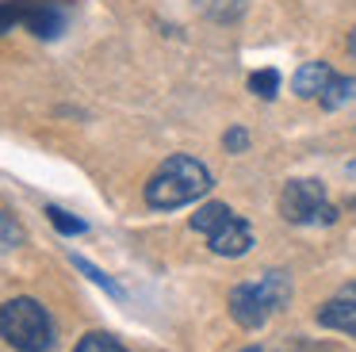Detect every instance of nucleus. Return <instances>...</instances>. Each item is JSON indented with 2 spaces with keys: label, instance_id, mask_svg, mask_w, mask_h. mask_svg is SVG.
I'll return each instance as SVG.
<instances>
[{
  "label": "nucleus",
  "instance_id": "1",
  "mask_svg": "<svg viewBox=\"0 0 356 352\" xmlns=\"http://www.w3.org/2000/svg\"><path fill=\"white\" fill-rule=\"evenodd\" d=\"M211 191V168L188 153H172L157 165V173L146 180V203L154 211H177Z\"/></svg>",
  "mask_w": 356,
  "mask_h": 352
},
{
  "label": "nucleus",
  "instance_id": "2",
  "mask_svg": "<svg viewBox=\"0 0 356 352\" xmlns=\"http://www.w3.org/2000/svg\"><path fill=\"white\" fill-rule=\"evenodd\" d=\"M0 337L16 352H50L58 344V326L39 298L16 295L0 306Z\"/></svg>",
  "mask_w": 356,
  "mask_h": 352
},
{
  "label": "nucleus",
  "instance_id": "3",
  "mask_svg": "<svg viewBox=\"0 0 356 352\" xmlns=\"http://www.w3.org/2000/svg\"><path fill=\"white\" fill-rule=\"evenodd\" d=\"M291 303V280L284 272H261L230 291V314L241 329H261Z\"/></svg>",
  "mask_w": 356,
  "mask_h": 352
},
{
  "label": "nucleus",
  "instance_id": "4",
  "mask_svg": "<svg viewBox=\"0 0 356 352\" xmlns=\"http://www.w3.org/2000/svg\"><path fill=\"white\" fill-rule=\"evenodd\" d=\"M192 230L207 237V249L215 257H245L253 249V230L241 214H234L226 203H203L192 214Z\"/></svg>",
  "mask_w": 356,
  "mask_h": 352
},
{
  "label": "nucleus",
  "instance_id": "5",
  "mask_svg": "<svg viewBox=\"0 0 356 352\" xmlns=\"http://www.w3.org/2000/svg\"><path fill=\"white\" fill-rule=\"evenodd\" d=\"M280 214L291 226H333L337 207L325 199L322 180H287L280 191Z\"/></svg>",
  "mask_w": 356,
  "mask_h": 352
},
{
  "label": "nucleus",
  "instance_id": "6",
  "mask_svg": "<svg viewBox=\"0 0 356 352\" xmlns=\"http://www.w3.org/2000/svg\"><path fill=\"white\" fill-rule=\"evenodd\" d=\"M314 318L322 329H337L345 337H356V283H345L337 295H330L318 306Z\"/></svg>",
  "mask_w": 356,
  "mask_h": 352
},
{
  "label": "nucleus",
  "instance_id": "7",
  "mask_svg": "<svg viewBox=\"0 0 356 352\" xmlns=\"http://www.w3.org/2000/svg\"><path fill=\"white\" fill-rule=\"evenodd\" d=\"M65 23H70V4H62V0H27L24 27L35 38H58L65 31Z\"/></svg>",
  "mask_w": 356,
  "mask_h": 352
},
{
  "label": "nucleus",
  "instance_id": "8",
  "mask_svg": "<svg viewBox=\"0 0 356 352\" xmlns=\"http://www.w3.org/2000/svg\"><path fill=\"white\" fill-rule=\"evenodd\" d=\"M330 81H333L330 61H307V65L295 69L291 88H295V96H299V99H318V96H322V88H325Z\"/></svg>",
  "mask_w": 356,
  "mask_h": 352
},
{
  "label": "nucleus",
  "instance_id": "9",
  "mask_svg": "<svg viewBox=\"0 0 356 352\" xmlns=\"http://www.w3.org/2000/svg\"><path fill=\"white\" fill-rule=\"evenodd\" d=\"M318 104H322L325 111H341L345 104H356V77H333L322 88Z\"/></svg>",
  "mask_w": 356,
  "mask_h": 352
},
{
  "label": "nucleus",
  "instance_id": "10",
  "mask_svg": "<svg viewBox=\"0 0 356 352\" xmlns=\"http://www.w3.org/2000/svg\"><path fill=\"white\" fill-rule=\"evenodd\" d=\"M195 8L215 23H234L245 12V0H195Z\"/></svg>",
  "mask_w": 356,
  "mask_h": 352
},
{
  "label": "nucleus",
  "instance_id": "11",
  "mask_svg": "<svg viewBox=\"0 0 356 352\" xmlns=\"http://www.w3.org/2000/svg\"><path fill=\"white\" fill-rule=\"evenodd\" d=\"M70 260H73V268H77V272H81V275H88V280H92V283H96V287H104V291H108V295H111V298H127V291H123V287H119V283H115V280H111V275H108V272H100V268H96V264H92V260H85V257H77V253H73V257H70Z\"/></svg>",
  "mask_w": 356,
  "mask_h": 352
},
{
  "label": "nucleus",
  "instance_id": "12",
  "mask_svg": "<svg viewBox=\"0 0 356 352\" xmlns=\"http://www.w3.org/2000/svg\"><path fill=\"white\" fill-rule=\"evenodd\" d=\"M249 92L253 96H261V99H272L280 92V73L276 69H257V73H249Z\"/></svg>",
  "mask_w": 356,
  "mask_h": 352
},
{
  "label": "nucleus",
  "instance_id": "13",
  "mask_svg": "<svg viewBox=\"0 0 356 352\" xmlns=\"http://www.w3.org/2000/svg\"><path fill=\"white\" fill-rule=\"evenodd\" d=\"M47 218H50V226L58 230V234H65V237H77V234H85V218H73L70 211H62V207H47Z\"/></svg>",
  "mask_w": 356,
  "mask_h": 352
},
{
  "label": "nucleus",
  "instance_id": "14",
  "mask_svg": "<svg viewBox=\"0 0 356 352\" xmlns=\"http://www.w3.org/2000/svg\"><path fill=\"white\" fill-rule=\"evenodd\" d=\"M73 352H127V349H123V344H119L111 333H85Z\"/></svg>",
  "mask_w": 356,
  "mask_h": 352
},
{
  "label": "nucleus",
  "instance_id": "15",
  "mask_svg": "<svg viewBox=\"0 0 356 352\" xmlns=\"http://www.w3.org/2000/svg\"><path fill=\"white\" fill-rule=\"evenodd\" d=\"M27 0H0V35H8L12 27H24Z\"/></svg>",
  "mask_w": 356,
  "mask_h": 352
},
{
  "label": "nucleus",
  "instance_id": "16",
  "mask_svg": "<svg viewBox=\"0 0 356 352\" xmlns=\"http://www.w3.org/2000/svg\"><path fill=\"white\" fill-rule=\"evenodd\" d=\"M19 241H24V226H19L12 214H0V253L16 249Z\"/></svg>",
  "mask_w": 356,
  "mask_h": 352
},
{
  "label": "nucleus",
  "instance_id": "17",
  "mask_svg": "<svg viewBox=\"0 0 356 352\" xmlns=\"http://www.w3.org/2000/svg\"><path fill=\"white\" fill-rule=\"evenodd\" d=\"M222 145H226L230 153H245V150H249V130H241V127L226 130V134H222Z\"/></svg>",
  "mask_w": 356,
  "mask_h": 352
},
{
  "label": "nucleus",
  "instance_id": "18",
  "mask_svg": "<svg viewBox=\"0 0 356 352\" xmlns=\"http://www.w3.org/2000/svg\"><path fill=\"white\" fill-rule=\"evenodd\" d=\"M345 46H348V54H353V58H356V27H353V31H348V38H345Z\"/></svg>",
  "mask_w": 356,
  "mask_h": 352
},
{
  "label": "nucleus",
  "instance_id": "19",
  "mask_svg": "<svg viewBox=\"0 0 356 352\" xmlns=\"http://www.w3.org/2000/svg\"><path fill=\"white\" fill-rule=\"evenodd\" d=\"M345 173H348V176H356V161H348V165H345Z\"/></svg>",
  "mask_w": 356,
  "mask_h": 352
},
{
  "label": "nucleus",
  "instance_id": "20",
  "mask_svg": "<svg viewBox=\"0 0 356 352\" xmlns=\"http://www.w3.org/2000/svg\"><path fill=\"white\" fill-rule=\"evenodd\" d=\"M348 207H353V211H356V195H353V199H348Z\"/></svg>",
  "mask_w": 356,
  "mask_h": 352
},
{
  "label": "nucleus",
  "instance_id": "21",
  "mask_svg": "<svg viewBox=\"0 0 356 352\" xmlns=\"http://www.w3.org/2000/svg\"><path fill=\"white\" fill-rule=\"evenodd\" d=\"M241 352H261V349H241Z\"/></svg>",
  "mask_w": 356,
  "mask_h": 352
}]
</instances>
